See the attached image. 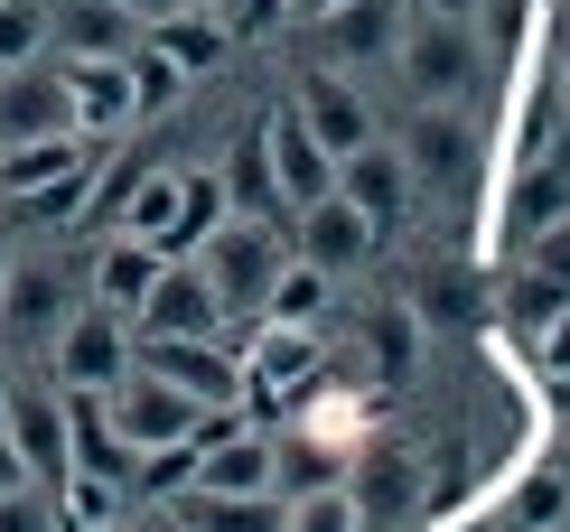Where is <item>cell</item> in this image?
Listing matches in <instances>:
<instances>
[{
	"instance_id": "13",
	"label": "cell",
	"mask_w": 570,
	"mask_h": 532,
	"mask_svg": "<svg viewBox=\"0 0 570 532\" xmlns=\"http://www.w3.org/2000/svg\"><path fill=\"white\" fill-rule=\"evenodd\" d=\"M0 430L19 440V457H29V476H57L76 467V449H66V393H38V383H19L10 402H0Z\"/></svg>"
},
{
	"instance_id": "7",
	"label": "cell",
	"mask_w": 570,
	"mask_h": 532,
	"mask_svg": "<svg viewBox=\"0 0 570 532\" xmlns=\"http://www.w3.org/2000/svg\"><path fill=\"white\" fill-rule=\"evenodd\" d=\"M140 374H159V383H178L187 402H244V365L234 355H216V336H140Z\"/></svg>"
},
{
	"instance_id": "19",
	"label": "cell",
	"mask_w": 570,
	"mask_h": 532,
	"mask_svg": "<svg viewBox=\"0 0 570 532\" xmlns=\"http://www.w3.org/2000/svg\"><path fill=\"white\" fill-rule=\"evenodd\" d=\"M402 19H412V0H337L318 19V38L337 47V66H374V57H393Z\"/></svg>"
},
{
	"instance_id": "21",
	"label": "cell",
	"mask_w": 570,
	"mask_h": 532,
	"mask_svg": "<svg viewBox=\"0 0 570 532\" xmlns=\"http://www.w3.org/2000/svg\"><path fill=\"white\" fill-rule=\"evenodd\" d=\"M159 272H169V253H159V244H140V234H112V244L94 253V299L131 318V308L150 299V280H159Z\"/></svg>"
},
{
	"instance_id": "31",
	"label": "cell",
	"mask_w": 570,
	"mask_h": 532,
	"mask_svg": "<svg viewBox=\"0 0 570 532\" xmlns=\"http://www.w3.org/2000/svg\"><path fill=\"white\" fill-rule=\"evenodd\" d=\"M122 66H131V104H140V112H159V104H178V93H187V76H178V57H159L150 38H140V47H131Z\"/></svg>"
},
{
	"instance_id": "11",
	"label": "cell",
	"mask_w": 570,
	"mask_h": 532,
	"mask_svg": "<svg viewBox=\"0 0 570 532\" xmlns=\"http://www.w3.org/2000/svg\"><path fill=\"white\" fill-rule=\"evenodd\" d=\"M131 318H140V336H216L225 327V299H216V280H206L197 262L169 253V272L150 280V299H140Z\"/></svg>"
},
{
	"instance_id": "8",
	"label": "cell",
	"mask_w": 570,
	"mask_h": 532,
	"mask_svg": "<svg viewBox=\"0 0 570 532\" xmlns=\"http://www.w3.org/2000/svg\"><path fill=\"white\" fill-rule=\"evenodd\" d=\"M104 168V140L94 131H38V140H0V197H38V187L94 178Z\"/></svg>"
},
{
	"instance_id": "9",
	"label": "cell",
	"mask_w": 570,
	"mask_h": 532,
	"mask_svg": "<svg viewBox=\"0 0 570 532\" xmlns=\"http://www.w3.org/2000/svg\"><path fill=\"white\" fill-rule=\"evenodd\" d=\"M38 131H76V93H66L57 57L0 66V140H38Z\"/></svg>"
},
{
	"instance_id": "35",
	"label": "cell",
	"mask_w": 570,
	"mask_h": 532,
	"mask_svg": "<svg viewBox=\"0 0 570 532\" xmlns=\"http://www.w3.org/2000/svg\"><path fill=\"white\" fill-rule=\"evenodd\" d=\"M412 318L459 327V318H468V280H459V272H421V289H412Z\"/></svg>"
},
{
	"instance_id": "10",
	"label": "cell",
	"mask_w": 570,
	"mask_h": 532,
	"mask_svg": "<svg viewBox=\"0 0 570 532\" xmlns=\"http://www.w3.org/2000/svg\"><path fill=\"white\" fill-rule=\"evenodd\" d=\"M150 38V19H131L122 0H47V57H131Z\"/></svg>"
},
{
	"instance_id": "25",
	"label": "cell",
	"mask_w": 570,
	"mask_h": 532,
	"mask_svg": "<svg viewBox=\"0 0 570 532\" xmlns=\"http://www.w3.org/2000/svg\"><path fill=\"white\" fill-rule=\"evenodd\" d=\"M570 215V168H533L524 187H514V215H505V244H533L542 225H561Z\"/></svg>"
},
{
	"instance_id": "15",
	"label": "cell",
	"mask_w": 570,
	"mask_h": 532,
	"mask_svg": "<svg viewBox=\"0 0 570 532\" xmlns=\"http://www.w3.org/2000/svg\"><path fill=\"white\" fill-rule=\"evenodd\" d=\"M291 112L327 140V159H346V150H365V140H374V112H365V93H355L346 76H299Z\"/></svg>"
},
{
	"instance_id": "6",
	"label": "cell",
	"mask_w": 570,
	"mask_h": 532,
	"mask_svg": "<svg viewBox=\"0 0 570 532\" xmlns=\"http://www.w3.org/2000/svg\"><path fill=\"white\" fill-rule=\"evenodd\" d=\"M337 197L374 225V244H393V234L412 225V168H402V150L365 140V150H346V159H337Z\"/></svg>"
},
{
	"instance_id": "1",
	"label": "cell",
	"mask_w": 570,
	"mask_h": 532,
	"mask_svg": "<svg viewBox=\"0 0 570 532\" xmlns=\"http://www.w3.org/2000/svg\"><path fill=\"white\" fill-rule=\"evenodd\" d=\"M478 19H431V10H412L402 19V38H393V76L412 104H468V85H478Z\"/></svg>"
},
{
	"instance_id": "23",
	"label": "cell",
	"mask_w": 570,
	"mask_h": 532,
	"mask_svg": "<svg viewBox=\"0 0 570 532\" xmlns=\"http://www.w3.org/2000/svg\"><path fill=\"white\" fill-rule=\"evenodd\" d=\"M225 197H234V215H291L281 206V168H272V140H263V122H253L244 140H234V159H225Z\"/></svg>"
},
{
	"instance_id": "44",
	"label": "cell",
	"mask_w": 570,
	"mask_h": 532,
	"mask_svg": "<svg viewBox=\"0 0 570 532\" xmlns=\"http://www.w3.org/2000/svg\"><path fill=\"white\" fill-rule=\"evenodd\" d=\"M291 10H299V19H327V10H337V0H291Z\"/></svg>"
},
{
	"instance_id": "36",
	"label": "cell",
	"mask_w": 570,
	"mask_h": 532,
	"mask_svg": "<svg viewBox=\"0 0 570 532\" xmlns=\"http://www.w3.org/2000/svg\"><path fill=\"white\" fill-rule=\"evenodd\" d=\"M514 253H524V272H542V280L570 289V215H561V225H542L533 244H514Z\"/></svg>"
},
{
	"instance_id": "45",
	"label": "cell",
	"mask_w": 570,
	"mask_h": 532,
	"mask_svg": "<svg viewBox=\"0 0 570 532\" xmlns=\"http://www.w3.org/2000/svg\"><path fill=\"white\" fill-rule=\"evenodd\" d=\"M178 10H225V0H178Z\"/></svg>"
},
{
	"instance_id": "29",
	"label": "cell",
	"mask_w": 570,
	"mask_h": 532,
	"mask_svg": "<svg viewBox=\"0 0 570 532\" xmlns=\"http://www.w3.org/2000/svg\"><path fill=\"white\" fill-rule=\"evenodd\" d=\"M561 523H570V476L561 467L524 476V486H514V532H561Z\"/></svg>"
},
{
	"instance_id": "37",
	"label": "cell",
	"mask_w": 570,
	"mask_h": 532,
	"mask_svg": "<svg viewBox=\"0 0 570 532\" xmlns=\"http://www.w3.org/2000/svg\"><path fill=\"white\" fill-rule=\"evenodd\" d=\"M94 178H66V187H38V197H10V225H57V215H76Z\"/></svg>"
},
{
	"instance_id": "4",
	"label": "cell",
	"mask_w": 570,
	"mask_h": 532,
	"mask_svg": "<svg viewBox=\"0 0 570 532\" xmlns=\"http://www.w3.org/2000/svg\"><path fill=\"white\" fill-rule=\"evenodd\" d=\"M393 150H402V168H412V197H459L478 140H468V112L459 104H412V122H402Z\"/></svg>"
},
{
	"instance_id": "12",
	"label": "cell",
	"mask_w": 570,
	"mask_h": 532,
	"mask_svg": "<svg viewBox=\"0 0 570 532\" xmlns=\"http://www.w3.org/2000/svg\"><path fill=\"white\" fill-rule=\"evenodd\" d=\"M263 140H272V168H281V206H318V197H337V159H327V140L299 122V112H272L263 122Z\"/></svg>"
},
{
	"instance_id": "32",
	"label": "cell",
	"mask_w": 570,
	"mask_h": 532,
	"mask_svg": "<svg viewBox=\"0 0 570 532\" xmlns=\"http://www.w3.org/2000/svg\"><path fill=\"white\" fill-rule=\"evenodd\" d=\"M47 57V0H0V66Z\"/></svg>"
},
{
	"instance_id": "20",
	"label": "cell",
	"mask_w": 570,
	"mask_h": 532,
	"mask_svg": "<svg viewBox=\"0 0 570 532\" xmlns=\"http://www.w3.org/2000/svg\"><path fill=\"white\" fill-rule=\"evenodd\" d=\"M281 514H291L281 495H216V486H178L169 495L178 532H281Z\"/></svg>"
},
{
	"instance_id": "41",
	"label": "cell",
	"mask_w": 570,
	"mask_h": 532,
	"mask_svg": "<svg viewBox=\"0 0 570 532\" xmlns=\"http://www.w3.org/2000/svg\"><path fill=\"white\" fill-rule=\"evenodd\" d=\"M412 10H431V19H487V0H412Z\"/></svg>"
},
{
	"instance_id": "3",
	"label": "cell",
	"mask_w": 570,
	"mask_h": 532,
	"mask_svg": "<svg viewBox=\"0 0 570 532\" xmlns=\"http://www.w3.org/2000/svg\"><path fill=\"white\" fill-rule=\"evenodd\" d=\"M122 374H131V327H122V308H104V299L66 308V318H57V383H66V393H112Z\"/></svg>"
},
{
	"instance_id": "33",
	"label": "cell",
	"mask_w": 570,
	"mask_h": 532,
	"mask_svg": "<svg viewBox=\"0 0 570 532\" xmlns=\"http://www.w3.org/2000/svg\"><path fill=\"white\" fill-rule=\"evenodd\" d=\"M281 532H365V523H355V495L318 486V495H291V514H281Z\"/></svg>"
},
{
	"instance_id": "14",
	"label": "cell",
	"mask_w": 570,
	"mask_h": 532,
	"mask_svg": "<svg viewBox=\"0 0 570 532\" xmlns=\"http://www.w3.org/2000/svg\"><path fill=\"white\" fill-rule=\"evenodd\" d=\"M187 486H216V495H272V440L244 421H225L216 440H197V467Z\"/></svg>"
},
{
	"instance_id": "30",
	"label": "cell",
	"mask_w": 570,
	"mask_h": 532,
	"mask_svg": "<svg viewBox=\"0 0 570 532\" xmlns=\"http://www.w3.org/2000/svg\"><path fill=\"white\" fill-rule=\"evenodd\" d=\"M112 504H122V495H112V476H94V467H66V532H112Z\"/></svg>"
},
{
	"instance_id": "34",
	"label": "cell",
	"mask_w": 570,
	"mask_h": 532,
	"mask_svg": "<svg viewBox=\"0 0 570 532\" xmlns=\"http://www.w3.org/2000/svg\"><path fill=\"white\" fill-rule=\"evenodd\" d=\"M374 365H384V383L412 374V299H402V308H374Z\"/></svg>"
},
{
	"instance_id": "16",
	"label": "cell",
	"mask_w": 570,
	"mask_h": 532,
	"mask_svg": "<svg viewBox=\"0 0 570 532\" xmlns=\"http://www.w3.org/2000/svg\"><path fill=\"white\" fill-rule=\"evenodd\" d=\"M66 93H76V131H94V140H112L122 122H140L122 57H66Z\"/></svg>"
},
{
	"instance_id": "26",
	"label": "cell",
	"mask_w": 570,
	"mask_h": 532,
	"mask_svg": "<svg viewBox=\"0 0 570 532\" xmlns=\"http://www.w3.org/2000/svg\"><path fill=\"white\" fill-rule=\"evenodd\" d=\"M561 308H570V289H561V280H542V272H524V262H514V280H505V336H524V346H533V336L552 327Z\"/></svg>"
},
{
	"instance_id": "47",
	"label": "cell",
	"mask_w": 570,
	"mask_h": 532,
	"mask_svg": "<svg viewBox=\"0 0 570 532\" xmlns=\"http://www.w3.org/2000/svg\"><path fill=\"white\" fill-rule=\"evenodd\" d=\"M0 402H10V393H0Z\"/></svg>"
},
{
	"instance_id": "18",
	"label": "cell",
	"mask_w": 570,
	"mask_h": 532,
	"mask_svg": "<svg viewBox=\"0 0 570 532\" xmlns=\"http://www.w3.org/2000/svg\"><path fill=\"white\" fill-rule=\"evenodd\" d=\"M57 393H66V383H57ZM66 449H76V467L112 476V486L140 476V449L112 430V402H104V393H66Z\"/></svg>"
},
{
	"instance_id": "2",
	"label": "cell",
	"mask_w": 570,
	"mask_h": 532,
	"mask_svg": "<svg viewBox=\"0 0 570 532\" xmlns=\"http://www.w3.org/2000/svg\"><path fill=\"white\" fill-rule=\"evenodd\" d=\"M281 262H291V253H281V234L263 225V215H225V225L197 244V272L216 280L225 318H263V299H272Z\"/></svg>"
},
{
	"instance_id": "39",
	"label": "cell",
	"mask_w": 570,
	"mask_h": 532,
	"mask_svg": "<svg viewBox=\"0 0 570 532\" xmlns=\"http://www.w3.org/2000/svg\"><path fill=\"white\" fill-rule=\"evenodd\" d=\"M542 365H552V374H570V308H561L552 327H542Z\"/></svg>"
},
{
	"instance_id": "42",
	"label": "cell",
	"mask_w": 570,
	"mask_h": 532,
	"mask_svg": "<svg viewBox=\"0 0 570 532\" xmlns=\"http://www.w3.org/2000/svg\"><path fill=\"white\" fill-rule=\"evenodd\" d=\"M122 10H131V19H150V29H159V19H169L178 0H122Z\"/></svg>"
},
{
	"instance_id": "17",
	"label": "cell",
	"mask_w": 570,
	"mask_h": 532,
	"mask_svg": "<svg viewBox=\"0 0 570 532\" xmlns=\"http://www.w3.org/2000/svg\"><path fill=\"white\" fill-rule=\"evenodd\" d=\"M384 244H374V225L355 215L346 197H318V206H299V262H318L327 280L355 272V262H374Z\"/></svg>"
},
{
	"instance_id": "38",
	"label": "cell",
	"mask_w": 570,
	"mask_h": 532,
	"mask_svg": "<svg viewBox=\"0 0 570 532\" xmlns=\"http://www.w3.org/2000/svg\"><path fill=\"white\" fill-rule=\"evenodd\" d=\"M0 532H57V514L38 504V486H10L0 495Z\"/></svg>"
},
{
	"instance_id": "46",
	"label": "cell",
	"mask_w": 570,
	"mask_h": 532,
	"mask_svg": "<svg viewBox=\"0 0 570 532\" xmlns=\"http://www.w3.org/2000/svg\"><path fill=\"white\" fill-rule=\"evenodd\" d=\"M0 289H10V244H0Z\"/></svg>"
},
{
	"instance_id": "27",
	"label": "cell",
	"mask_w": 570,
	"mask_h": 532,
	"mask_svg": "<svg viewBox=\"0 0 570 532\" xmlns=\"http://www.w3.org/2000/svg\"><path fill=\"white\" fill-rule=\"evenodd\" d=\"M318 308H327V272H318V262H281L263 318H272V327H318Z\"/></svg>"
},
{
	"instance_id": "40",
	"label": "cell",
	"mask_w": 570,
	"mask_h": 532,
	"mask_svg": "<svg viewBox=\"0 0 570 532\" xmlns=\"http://www.w3.org/2000/svg\"><path fill=\"white\" fill-rule=\"evenodd\" d=\"M10 486H38V476H29V457H19V440L0 430V495H10Z\"/></svg>"
},
{
	"instance_id": "22",
	"label": "cell",
	"mask_w": 570,
	"mask_h": 532,
	"mask_svg": "<svg viewBox=\"0 0 570 532\" xmlns=\"http://www.w3.org/2000/svg\"><path fill=\"white\" fill-rule=\"evenodd\" d=\"M150 47H159V57H178V76H206V66L234 57V19L225 10H169L150 29Z\"/></svg>"
},
{
	"instance_id": "48",
	"label": "cell",
	"mask_w": 570,
	"mask_h": 532,
	"mask_svg": "<svg viewBox=\"0 0 570 532\" xmlns=\"http://www.w3.org/2000/svg\"><path fill=\"white\" fill-rule=\"evenodd\" d=\"M169 532H178V523H169Z\"/></svg>"
},
{
	"instance_id": "5",
	"label": "cell",
	"mask_w": 570,
	"mask_h": 532,
	"mask_svg": "<svg viewBox=\"0 0 570 532\" xmlns=\"http://www.w3.org/2000/svg\"><path fill=\"white\" fill-rule=\"evenodd\" d=\"M104 402H112V430H122L140 457H159V449H197V411H206V402H187L178 383H159V374H122Z\"/></svg>"
},
{
	"instance_id": "24",
	"label": "cell",
	"mask_w": 570,
	"mask_h": 532,
	"mask_svg": "<svg viewBox=\"0 0 570 532\" xmlns=\"http://www.w3.org/2000/svg\"><path fill=\"white\" fill-rule=\"evenodd\" d=\"M346 476V457L327 449V440H308V430H291V440H272V495L291 504V495H318V486H337Z\"/></svg>"
},
{
	"instance_id": "28",
	"label": "cell",
	"mask_w": 570,
	"mask_h": 532,
	"mask_svg": "<svg viewBox=\"0 0 570 532\" xmlns=\"http://www.w3.org/2000/svg\"><path fill=\"white\" fill-rule=\"evenodd\" d=\"M0 308H10V327H57L76 299H66V272H10Z\"/></svg>"
},
{
	"instance_id": "43",
	"label": "cell",
	"mask_w": 570,
	"mask_h": 532,
	"mask_svg": "<svg viewBox=\"0 0 570 532\" xmlns=\"http://www.w3.org/2000/svg\"><path fill=\"white\" fill-rule=\"evenodd\" d=\"M552 467H561V476H570V421H561V440H552Z\"/></svg>"
}]
</instances>
